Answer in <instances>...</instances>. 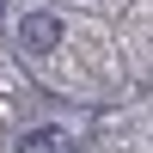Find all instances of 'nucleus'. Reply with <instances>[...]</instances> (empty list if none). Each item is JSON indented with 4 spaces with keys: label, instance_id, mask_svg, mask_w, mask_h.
Returning a JSON list of instances; mask_svg holds the SVG:
<instances>
[{
    "label": "nucleus",
    "instance_id": "obj_1",
    "mask_svg": "<svg viewBox=\"0 0 153 153\" xmlns=\"http://www.w3.org/2000/svg\"><path fill=\"white\" fill-rule=\"evenodd\" d=\"M19 43L37 49V55L55 49V43H61V19H55V12H25V19H19Z\"/></svg>",
    "mask_w": 153,
    "mask_h": 153
},
{
    "label": "nucleus",
    "instance_id": "obj_2",
    "mask_svg": "<svg viewBox=\"0 0 153 153\" xmlns=\"http://www.w3.org/2000/svg\"><path fill=\"white\" fill-rule=\"evenodd\" d=\"M19 153H80V147H74L68 129H31V135L19 141Z\"/></svg>",
    "mask_w": 153,
    "mask_h": 153
}]
</instances>
